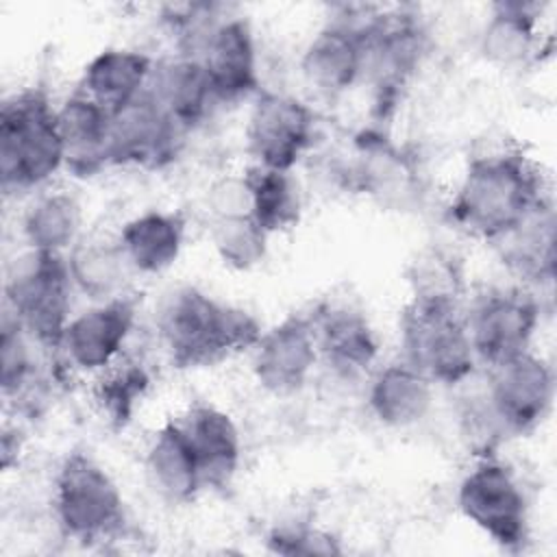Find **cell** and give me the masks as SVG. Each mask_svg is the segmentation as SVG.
I'll return each mask as SVG.
<instances>
[{
  "instance_id": "1",
  "label": "cell",
  "mask_w": 557,
  "mask_h": 557,
  "mask_svg": "<svg viewBox=\"0 0 557 557\" xmlns=\"http://www.w3.org/2000/svg\"><path fill=\"white\" fill-rule=\"evenodd\" d=\"M544 200L548 196L535 163L520 150H496L468 161L448 218L463 233L494 244Z\"/></svg>"
},
{
  "instance_id": "2",
  "label": "cell",
  "mask_w": 557,
  "mask_h": 557,
  "mask_svg": "<svg viewBox=\"0 0 557 557\" xmlns=\"http://www.w3.org/2000/svg\"><path fill=\"white\" fill-rule=\"evenodd\" d=\"M157 324L176 368L213 366L235 352L252 350L263 333L255 315L191 285L165 298Z\"/></svg>"
},
{
  "instance_id": "3",
  "label": "cell",
  "mask_w": 557,
  "mask_h": 557,
  "mask_svg": "<svg viewBox=\"0 0 557 557\" xmlns=\"http://www.w3.org/2000/svg\"><path fill=\"white\" fill-rule=\"evenodd\" d=\"M65 168V150L57 107L44 89L13 94L0 109V178L2 189L28 191Z\"/></svg>"
},
{
  "instance_id": "4",
  "label": "cell",
  "mask_w": 557,
  "mask_h": 557,
  "mask_svg": "<svg viewBox=\"0 0 557 557\" xmlns=\"http://www.w3.org/2000/svg\"><path fill=\"white\" fill-rule=\"evenodd\" d=\"M403 361L433 385H459L476 370V355L459 302L411 298L400 313Z\"/></svg>"
},
{
  "instance_id": "5",
  "label": "cell",
  "mask_w": 557,
  "mask_h": 557,
  "mask_svg": "<svg viewBox=\"0 0 557 557\" xmlns=\"http://www.w3.org/2000/svg\"><path fill=\"white\" fill-rule=\"evenodd\" d=\"M72 289L65 255L28 250L9 270L7 311L37 346L59 350L72 320Z\"/></svg>"
},
{
  "instance_id": "6",
  "label": "cell",
  "mask_w": 557,
  "mask_h": 557,
  "mask_svg": "<svg viewBox=\"0 0 557 557\" xmlns=\"http://www.w3.org/2000/svg\"><path fill=\"white\" fill-rule=\"evenodd\" d=\"M54 516L76 542L96 544L124 529V498L111 474L89 455L70 453L54 479Z\"/></svg>"
},
{
  "instance_id": "7",
  "label": "cell",
  "mask_w": 557,
  "mask_h": 557,
  "mask_svg": "<svg viewBox=\"0 0 557 557\" xmlns=\"http://www.w3.org/2000/svg\"><path fill=\"white\" fill-rule=\"evenodd\" d=\"M461 513L505 550H520L529 540L527 496L509 466L483 457L457 490Z\"/></svg>"
},
{
  "instance_id": "8",
  "label": "cell",
  "mask_w": 557,
  "mask_h": 557,
  "mask_svg": "<svg viewBox=\"0 0 557 557\" xmlns=\"http://www.w3.org/2000/svg\"><path fill=\"white\" fill-rule=\"evenodd\" d=\"M463 315L476 361L494 368L531 350L542 307L522 287H498L481 294Z\"/></svg>"
},
{
  "instance_id": "9",
  "label": "cell",
  "mask_w": 557,
  "mask_h": 557,
  "mask_svg": "<svg viewBox=\"0 0 557 557\" xmlns=\"http://www.w3.org/2000/svg\"><path fill=\"white\" fill-rule=\"evenodd\" d=\"M555 398V374L546 359L527 350L490 368L487 411L505 435L535 431L550 413Z\"/></svg>"
},
{
  "instance_id": "10",
  "label": "cell",
  "mask_w": 557,
  "mask_h": 557,
  "mask_svg": "<svg viewBox=\"0 0 557 557\" xmlns=\"http://www.w3.org/2000/svg\"><path fill=\"white\" fill-rule=\"evenodd\" d=\"M424 48L426 33L413 13L398 9L370 17L366 26L363 74L368 70L372 78L379 115L387 113L405 89L424 57Z\"/></svg>"
},
{
  "instance_id": "11",
  "label": "cell",
  "mask_w": 557,
  "mask_h": 557,
  "mask_svg": "<svg viewBox=\"0 0 557 557\" xmlns=\"http://www.w3.org/2000/svg\"><path fill=\"white\" fill-rule=\"evenodd\" d=\"M315 115L307 102L283 91H259L246 124L248 152L255 165L292 172L311 148Z\"/></svg>"
},
{
  "instance_id": "12",
  "label": "cell",
  "mask_w": 557,
  "mask_h": 557,
  "mask_svg": "<svg viewBox=\"0 0 557 557\" xmlns=\"http://www.w3.org/2000/svg\"><path fill=\"white\" fill-rule=\"evenodd\" d=\"M183 131L165 115L146 89L111 113L107 163L122 168L159 170L174 161Z\"/></svg>"
},
{
  "instance_id": "13",
  "label": "cell",
  "mask_w": 557,
  "mask_h": 557,
  "mask_svg": "<svg viewBox=\"0 0 557 557\" xmlns=\"http://www.w3.org/2000/svg\"><path fill=\"white\" fill-rule=\"evenodd\" d=\"M318 355L311 315H287L263 331L252 348V374L261 389L289 396L307 383Z\"/></svg>"
},
{
  "instance_id": "14",
  "label": "cell",
  "mask_w": 557,
  "mask_h": 557,
  "mask_svg": "<svg viewBox=\"0 0 557 557\" xmlns=\"http://www.w3.org/2000/svg\"><path fill=\"white\" fill-rule=\"evenodd\" d=\"M370 17H335L307 44L300 72L322 96H339L363 76Z\"/></svg>"
},
{
  "instance_id": "15",
  "label": "cell",
  "mask_w": 557,
  "mask_h": 557,
  "mask_svg": "<svg viewBox=\"0 0 557 557\" xmlns=\"http://www.w3.org/2000/svg\"><path fill=\"white\" fill-rule=\"evenodd\" d=\"M137 318V302L117 296L74 315L65 329L61 350L81 372H104L126 346Z\"/></svg>"
},
{
  "instance_id": "16",
  "label": "cell",
  "mask_w": 557,
  "mask_h": 557,
  "mask_svg": "<svg viewBox=\"0 0 557 557\" xmlns=\"http://www.w3.org/2000/svg\"><path fill=\"white\" fill-rule=\"evenodd\" d=\"M198 59L215 102H237L261 91L255 35L244 17L215 22L200 39Z\"/></svg>"
},
{
  "instance_id": "17",
  "label": "cell",
  "mask_w": 557,
  "mask_h": 557,
  "mask_svg": "<svg viewBox=\"0 0 557 557\" xmlns=\"http://www.w3.org/2000/svg\"><path fill=\"white\" fill-rule=\"evenodd\" d=\"M318 355L339 376L366 372L379 355L376 333L359 309L350 305H322L311 315Z\"/></svg>"
},
{
  "instance_id": "18",
  "label": "cell",
  "mask_w": 557,
  "mask_h": 557,
  "mask_svg": "<svg viewBox=\"0 0 557 557\" xmlns=\"http://www.w3.org/2000/svg\"><path fill=\"white\" fill-rule=\"evenodd\" d=\"M178 424L196 455L202 485H228L242 461V435L235 420L215 405L196 403Z\"/></svg>"
},
{
  "instance_id": "19",
  "label": "cell",
  "mask_w": 557,
  "mask_h": 557,
  "mask_svg": "<svg viewBox=\"0 0 557 557\" xmlns=\"http://www.w3.org/2000/svg\"><path fill=\"white\" fill-rule=\"evenodd\" d=\"M57 122L67 172L74 176H94L109 165L107 141L111 113L102 104L78 89L57 107Z\"/></svg>"
},
{
  "instance_id": "20",
  "label": "cell",
  "mask_w": 557,
  "mask_h": 557,
  "mask_svg": "<svg viewBox=\"0 0 557 557\" xmlns=\"http://www.w3.org/2000/svg\"><path fill=\"white\" fill-rule=\"evenodd\" d=\"M146 89L183 133L198 126L215 102L207 72L191 54L154 63Z\"/></svg>"
},
{
  "instance_id": "21",
  "label": "cell",
  "mask_w": 557,
  "mask_h": 557,
  "mask_svg": "<svg viewBox=\"0 0 557 557\" xmlns=\"http://www.w3.org/2000/svg\"><path fill=\"white\" fill-rule=\"evenodd\" d=\"M372 416L389 429L422 422L433 407V383L407 361L381 368L368 389Z\"/></svg>"
},
{
  "instance_id": "22",
  "label": "cell",
  "mask_w": 557,
  "mask_h": 557,
  "mask_svg": "<svg viewBox=\"0 0 557 557\" xmlns=\"http://www.w3.org/2000/svg\"><path fill=\"white\" fill-rule=\"evenodd\" d=\"M152 70L154 61L141 50L107 48L85 65L81 91L113 113L146 91Z\"/></svg>"
},
{
  "instance_id": "23",
  "label": "cell",
  "mask_w": 557,
  "mask_h": 557,
  "mask_svg": "<svg viewBox=\"0 0 557 557\" xmlns=\"http://www.w3.org/2000/svg\"><path fill=\"white\" fill-rule=\"evenodd\" d=\"M117 242L135 272L159 274L183 250L185 218L178 211H144L122 226Z\"/></svg>"
},
{
  "instance_id": "24",
  "label": "cell",
  "mask_w": 557,
  "mask_h": 557,
  "mask_svg": "<svg viewBox=\"0 0 557 557\" xmlns=\"http://www.w3.org/2000/svg\"><path fill=\"white\" fill-rule=\"evenodd\" d=\"M500 259L520 278L553 283L555 278V211L550 198L535 207L518 226L494 242Z\"/></svg>"
},
{
  "instance_id": "25",
  "label": "cell",
  "mask_w": 557,
  "mask_h": 557,
  "mask_svg": "<svg viewBox=\"0 0 557 557\" xmlns=\"http://www.w3.org/2000/svg\"><path fill=\"white\" fill-rule=\"evenodd\" d=\"M146 472L154 490L170 503H187L205 487L196 455L178 420L165 422L152 435L146 450Z\"/></svg>"
},
{
  "instance_id": "26",
  "label": "cell",
  "mask_w": 557,
  "mask_h": 557,
  "mask_svg": "<svg viewBox=\"0 0 557 557\" xmlns=\"http://www.w3.org/2000/svg\"><path fill=\"white\" fill-rule=\"evenodd\" d=\"M537 2H496L481 33L483 57L498 67H518L535 57L540 41Z\"/></svg>"
},
{
  "instance_id": "27",
  "label": "cell",
  "mask_w": 557,
  "mask_h": 557,
  "mask_svg": "<svg viewBox=\"0 0 557 557\" xmlns=\"http://www.w3.org/2000/svg\"><path fill=\"white\" fill-rule=\"evenodd\" d=\"M65 257L74 287L96 302L122 296L128 274L135 272L120 242L78 239Z\"/></svg>"
},
{
  "instance_id": "28",
  "label": "cell",
  "mask_w": 557,
  "mask_h": 557,
  "mask_svg": "<svg viewBox=\"0 0 557 557\" xmlns=\"http://www.w3.org/2000/svg\"><path fill=\"white\" fill-rule=\"evenodd\" d=\"M83 209L70 191H48L24 213L22 233L30 250L65 255L78 239Z\"/></svg>"
},
{
  "instance_id": "29",
  "label": "cell",
  "mask_w": 557,
  "mask_h": 557,
  "mask_svg": "<svg viewBox=\"0 0 557 557\" xmlns=\"http://www.w3.org/2000/svg\"><path fill=\"white\" fill-rule=\"evenodd\" d=\"M252 183V220L268 233L274 235L278 231H287L296 226L300 218V191L292 172H278L268 168H250L248 170Z\"/></svg>"
},
{
  "instance_id": "30",
  "label": "cell",
  "mask_w": 557,
  "mask_h": 557,
  "mask_svg": "<svg viewBox=\"0 0 557 557\" xmlns=\"http://www.w3.org/2000/svg\"><path fill=\"white\" fill-rule=\"evenodd\" d=\"M150 387V374L139 361H115L96 385V405L113 426H124Z\"/></svg>"
},
{
  "instance_id": "31",
  "label": "cell",
  "mask_w": 557,
  "mask_h": 557,
  "mask_svg": "<svg viewBox=\"0 0 557 557\" xmlns=\"http://www.w3.org/2000/svg\"><path fill=\"white\" fill-rule=\"evenodd\" d=\"M268 233L252 218L213 220L211 239L218 257L233 270H252L265 259Z\"/></svg>"
},
{
  "instance_id": "32",
  "label": "cell",
  "mask_w": 557,
  "mask_h": 557,
  "mask_svg": "<svg viewBox=\"0 0 557 557\" xmlns=\"http://www.w3.org/2000/svg\"><path fill=\"white\" fill-rule=\"evenodd\" d=\"M411 298L459 302L463 292V274L459 261L437 248L422 250L409 270Z\"/></svg>"
},
{
  "instance_id": "33",
  "label": "cell",
  "mask_w": 557,
  "mask_h": 557,
  "mask_svg": "<svg viewBox=\"0 0 557 557\" xmlns=\"http://www.w3.org/2000/svg\"><path fill=\"white\" fill-rule=\"evenodd\" d=\"M33 339L26 335V331L20 326V322L7 311L2 320V374H0V385L4 400L22 398L26 392H30L33 379H35V361L30 352Z\"/></svg>"
},
{
  "instance_id": "34",
  "label": "cell",
  "mask_w": 557,
  "mask_h": 557,
  "mask_svg": "<svg viewBox=\"0 0 557 557\" xmlns=\"http://www.w3.org/2000/svg\"><path fill=\"white\" fill-rule=\"evenodd\" d=\"M252 183L248 172L224 174L207 189V209L213 220L252 218Z\"/></svg>"
},
{
  "instance_id": "35",
  "label": "cell",
  "mask_w": 557,
  "mask_h": 557,
  "mask_svg": "<svg viewBox=\"0 0 557 557\" xmlns=\"http://www.w3.org/2000/svg\"><path fill=\"white\" fill-rule=\"evenodd\" d=\"M268 548L278 555H339L342 546L331 533L318 529H276L268 535Z\"/></svg>"
}]
</instances>
